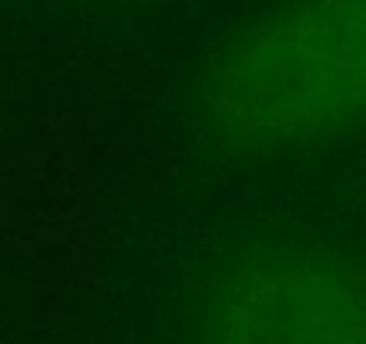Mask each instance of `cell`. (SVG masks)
Instances as JSON below:
<instances>
[{
    "mask_svg": "<svg viewBox=\"0 0 366 344\" xmlns=\"http://www.w3.org/2000/svg\"><path fill=\"white\" fill-rule=\"evenodd\" d=\"M216 344H366V298L327 269L266 273L234 294Z\"/></svg>",
    "mask_w": 366,
    "mask_h": 344,
    "instance_id": "2",
    "label": "cell"
},
{
    "mask_svg": "<svg viewBox=\"0 0 366 344\" xmlns=\"http://www.w3.org/2000/svg\"><path fill=\"white\" fill-rule=\"evenodd\" d=\"M366 97V0H323L252 44L230 83V108L252 126L298 129L348 115Z\"/></svg>",
    "mask_w": 366,
    "mask_h": 344,
    "instance_id": "1",
    "label": "cell"
}]
</instances>
